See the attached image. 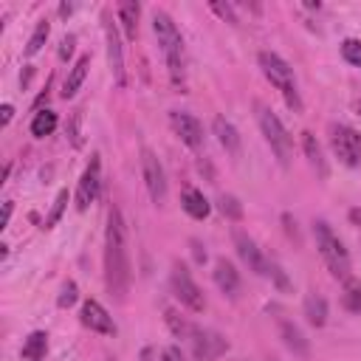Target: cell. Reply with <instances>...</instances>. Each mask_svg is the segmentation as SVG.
Segmentation results:
<instances>
[{
	"label": "cell",
	"mask_w": 361,
	"mask_h": 361,
	"mask_svg": "<svg viewBox=\"0 0 361 361\" xmlns=\"http://www.w3.org/2000/svg\"><path fill=\"white\" fill-rule=\"evenodd\" d=\"M189 344H192V353H195L197 361H214L228 350V341L217 330H206V327H197V324L192 327Z\"/></svg>",
	"instance_id": "cell-11"
},
{
	"label": "cell",
	"mask_w": 361,
	"mask_h": 361,
	"mask_svg": "<svg viewBox=\"0 0 361 361\" xmlns=\"http://www.w3.org/2000/svg\"><path fill=\"white\" fill-rule=\"evenodd\" d=\"M180 206H183V212H186L189 217H195V220H206L209 212H212V206H209V200L203 197V192H200V189H192V186L183 189Z\"/></svg>",
	"instance_id": "cell-19"
},
{
	"label": "cell",
	"mask_w": 361,
	"mask_h": 361,
	"mask_svg": "<svg viewBox=\"0 0 361 361\" xmlns=\"http://www.w3.org/2000/svg\"><path fill=\"white\" fill-rule=\"evenodd\" d=\"M11 118H14V107H11V104H8V102H6V104H3V107H0V124H3V127H6V124H8V121H11Z\"/></svg>",
	"instance_id": "cell-37"
},
{
	"label": "cell",
	"mask_w": 361,
	"mask_h": 361,
	"mask_svg": "<svg viewBox=\"0 0 361 361\" xmlns=\"http://www.w3.org/2000/svg\"><path fill=\"white\" fill-rule=\"evenodd\" d=\"M73 45H76V37H73V34H65V37L59 39V59H62V62L73 54Z\"/></svg>",
	"instance_id": "cell-35"
},
{
	"label": "cell",
	"mask_w": 361,
	"mask_h": 361,
	"mask_svg": "<svg viewBox=\"0 0 361 361\" xmlns=\"http://www.w3.org/2000/svg\"><path fill=\"white\" fill-rule=\"evenodd\" d=\"M116 14H118V25L124 28L127 39H135V37H138L141 6H138V3H118V6H116Z\"/></svg>",
	"instance_id": "cell-21"
},
{
	"label": "cell",
	"mask_w": 361,
	"mask_h": 361,
	"mask_svg": "<svg viewBox=\"0 0 361 361\" xmlns=\"http://www.w3.org/2000/svg\"><path fill=\"white\" fill-rule=\"evenodd\" d=\"M355 110H358V116H361V102H355Z\"/></svg>",
	"instance_id": "cell-43"
},
{
	"label": "cell",
	"mask_w": 361,
	"mask_h": 361,
	"mask_svg": "<svg viewBox=\"0 0 361 361\" xmlns=\"http://www.w3.org/2000/svg\"><path fill=\"white\" fill-rule=\"evenodd\" d=\"M141 178H144V186L149 192V200L155 206H164L166 203V172L149 147L141 149Z\"/></svg>",
	"instance_id": "cell-8"
},
{
	"label": "cell",
	"mask_w": 361,
	"mask_h": 361,
	"mask_svg": "<svg viewBox=\"0 0 361 361\" xmlns=\"http://www.w3.org/2000/svg\"><path fill=\"white\" fill-rule=\"evenodd\" d=\"M302 313H305L307 324H313V327H324V322H327V302H324V296H319V293L305 296Z\"/></svg>",
	"instance_id": "cell-22"
},
{
	"label": "cell",
	"mask_w": 361,
	"mask_h": 361,
	"mask_svg": "<svg viewBox=\"0 0 361 361\" xmlns=\"http://www.w3.org/2000/svg\"><path fill=\"white\" fill-rule=\"evenodd\" d=\"M133 268H130V240H127V223L121 217L118 206H110L107 212V228H104V285L113 299L124 302L130 290Z\"/></svg>",
	"instance_id": "cell-1"
},
{
	"label": "cell",
	"mask_w": 361,
	"mask_h": 361,
	"mask_svg": "<svg viewBox=\"0 0 361 361\" xmlns=\"http://www.w3.org/2000/svg\"><path fill=\"white\" fill-rule=\"evenodd\" d=\"M212 127H214V135H217L220 147H223L228 155L237 158V155H240V133H237V127H234L226 116H214Z\"/></svg>",
	"instance_id": "cell-17"
},
{
	"label": "cell",
	"mask_w": 361,
	"mask_h": 361,
	"mask_svg": "<svg viewBox=\"0 0 361 361\" xmlns=\"http://www.w3.org/2000/svg\"><path fill=\"white\" fill-rule=\"evenodd\" d=\"M192 254H195V259H197V262H206V251L200 248V243H197V240H192Z\"/></svg>",
	"instance_id": "cell-39"
},
{
	"label": "cell",
	"mask_w": 361,
	"mask_h": 361,
	"mask_svg": "<svg viewBox=\"0 0 361 361\" xmlns=\"http://www.w3.org/2000/svg\"><path fill=\"white\" fill-rule=\"evenodd\" d=\"M152 34L161 45V54L166 59V71H169V82L175 87H186V56H183V37L175 25V20L166 11H152Z\"/></svg>",
	"instance_id": "cell-2"
},
{
	"label": "cell",
	"mask_w": 361,
	"mask_h": 361,
	"mask_svg": "<svg viewBox=\"0 0 361 361\" xmlns=\"http://www.w3.org/2000/svg\"><path fill=\"white\" fill-rule=\"evenodd\" d=\"M76 299H79V290H76V282H65L62 285V290H59V299H56V305L59 307H71V305H76Z\"/></svg>",
	"instance_id": "cell-31"
},
{
	"label": "cell",
	"mask_w": 361,
	"mask_h": 361,
	"mask_svg": "<svg viewBox=\"0 0 361 361\" xmlns=\"http://www.w3.org/2000/svg\"><path fill=\"white\" fill-rule=\"evenodd\" d=\"M279 324V336H282V344L293 353V355H299V358H307L310 355V344H307V338H305V333L293 324V322H288V319H279L276 322Z\"/></svg>",
	"instance_id": "cell-16"
},
{
	"label": "cell",
	"mask_w": 361,
	"mask_h": 361,
	"mask_svg": "<svg viewBox=\"0 0 361 361\" xmlns=\"http://www.w3.org/2000/svg\"><path fill=\"white\" fill-rule=\"evenodd\" d=\"M161 361H183V355H180L178 347H166V350L161 353Z\"/></svg>",
	"instance_id": "cell-36"
},
{
	"label": "cell",
	"mask_w": 361,
	"mask_h": 361,
	"mask_svg": "<svg viewBox=\"0 0 361 361\" xmlns=\"http://www.w3.org/2000/svg\"><path fill=\"white\" fill-rule=\"evenodd\" d=\"M99 189H102V158H99V152H96V155H90V161H87V166H85L79 183H76V195H73L76 209L85 212V209L99 197Z\"/></svg>",
	"instance_id": "cell-10"
},
{
	"label": "cell",
	"mask_w": 361,
	"mask_h": 361,
	"mask_svg": "<svg viewBox=\"0 0 361 361\" xmlns=\"http://www.w3.org/2000/svg\"><path fill=\"white\" fill-rule=\"evenodd\" d=\"M79 121H82V110H76L73 118H71V124H68V135H71L73 147H82V138H79Z\"/></svg>",
	"instance_id": "cell-34"
},
{
	"label": "cell",
	"mask_w": 361,
	"mask_h": 361,
	"mask_svg": "<svg viewBox=\"0 0 361 361\" xmlns=\"http://www.w3.org/2000/svg\"><path fill=\"white\" fill-rule=\"evenodd\" d=\"M212 276H214V285L220 288V293H226V296H237V290H240V274H237V268L226 259V257H220L217 262H214V271H212Z\"/></svg>",
	"instance_id": "cell-15"
},
{
	"label": "cell",
	"mask_w": 361,
	"mask_h": 361,
	"mask_svg": "<svg viewBox=\"0 0 361 361\" xmlns=\"http://www.w3.org/2000/svg\"><path fill=\"white\" fill-rule=\"evenodd\" d=\"M87 68H90V54H82V56L73 62V68H71V73H68V79H65V85H62V99L76 96V90L82 87V82H85V76H87Z\"/></svg>",
	"instance_id": "cell-20"
},
{
	"label": "cell",
	"mask_w": 361,
	"mask_h": 361,
	"mask_svg": "<svg viewBox=\"0 0 361 361\" xmlns=\"http://www.w3.org/2000/svg\"><path fill=\"white\" fill-rule=\"evenodd\" d=\"M268 276L276 282V288L279 290H290V282H288V276H285V271L276 265V262H271V271H268Z\"/></svg>",
	"instance_id": "cell-32"
},
{
	"label": "cell",
	"mask_w": 361,
	"mask_h": 361,
	"mask_svg": "<svg viewBox=\"0 0 361 361\" xmlns=\"http://www.w3.org/2000/svg\"><path fill=\"white\" fill-rule=\"evenodd\" d=\"M102 20H104L107 65H110V73H113L116 85H118V87H124V85H127V71H124V48H121V37H118V23H113L107 11L102 14Z\"/></svg>",
	"instance_id": "cell-9"
},
{
	"label": "cell",
	"mask_w": 361,
	"mask_h": 361,
	"mask_svg": "<svg viewBox=\"0 0 361 361\" xmlns=\"http://www.w3.org/2000/svg\"><path fill=\"white\" fill-rule=\"evenodd\" d=\"M282 223H285V231L299 240V234H296V220H290V214H282Z\"/></svg>",
	"instance_id": "cell-38"
},
{
	"label": "cell",
	"mask_w": 361,
	"mask_h": 361,
	"mask_svg": "<svg viewBox=\"0 0 361 361\" xmlns=\"http://www.w3.org/2000/svg\"><path fill=\"white\" fill-rule=\"evenodd\" d=\"M330 149L338 164L355 169L361 166V133L347 124H330Z\"/></svg>",
	"instance_id": "cell-6"
},
{
	"label": "cell",
	"mask_w": 361,
	"mask_h": 361,
	"mask_svg": "<svg viewBox=\"0 0 361 361\" xmlns=\"http://www.w3.org/2000/svg\"><path fill=\"white\" fill-rule=\"evenodd\" d=\"M341 305H344L350 313H361V279H344Z\"/></svg>",
	"instance_id": "cell-25"
},
{
	"label": "cell",
	"mask_w": 361,
	"mask_h": 361,
	"mask_svg": "<svg viewBox=\"0 0 361 361\" xmlns=\"http://www.w3.org/2000/svg\"><path fill=\"white\" fill-rule=\"evenodd\" d=\"M313 237H316V248H319L327 271L336 279H350V254H347L344 243L338 240V234L330 228V223L316 220L313 223Z\"/></svg>",
	"instance_id": "cell-4"
},
{
	"label": "cell",
	"mask_w": 361,
	"mask_h": 361,
	"mask_svg": "<svg viewBox=\"0 0 361 361\" xmlns=\"http://www.w3.org/2000/svg\"><path fill=\"white\" fill-rule=\"evenodd\" d=\"M257 62H259L265 79L282 93L285 104H288L293 113H302V96H299V85H296L293 68H290L279 54H274V51H262V54L257 56Z\"/></svg>",
	"instance_id": "cell-3"
},
{
	"label": "cell",
	"mask_w": 361,
	"mask_h": 361,
	"mask_svg": "<svg viewBox=\"0 0 361 361\" xmlns=\"http://www.w3.org/2000/svg\"><path fill=\"white\" fill-rule=\"evenodd\" d=\"M11 209H14V206H11V200H6V203H3V228H6V226H8V220H11Z\"/></svg>",
	"instance_id": "cell-40"
},
{
	"label": "cell",
	"mask_w": 361,
	"mask_h": 361,
	"mask_svg": "<svg viewBox=\"0 0 361 361\" xmlns=\"http://www.w3.org/2000/svg\"><path fill=\"white\" fill-rule=\"evenodd\" d=\"M65 206H68V189H59L56 197H54V206H51V212H48V217H45V228H54V226L62 220Z\"/></svg>",
	"instance_id": "cell-28"
},
{
	"label": "cell",
	"mask_w": 361,
	"mask_h": 361,
	"mask_svg": "<svg viewBox=\"0 0 361 361\" xmlns=\"http://www.w3.org/2000/svg\"><path fill=\"white\" fill-rule=\"evenodd\" d=\"M212 11H214V14H220L223 20L234 23V25L240 23V20H237V14H234V6H231V3H226V6H223V3H212Z\"/></svg>",
	"instance_id": "cell-33"
},
{
	"label": "cell",
	"mask_w": 361,
	"mask_h": 361,
	"mask_svg": "<svg viewBox=\"0 0 361 361\" xmlns=\"http://www.w3.org/2000/svg\"><path fill=\"white\" fill-rule=\"evenodd\" d=\"M341 56H344V62H350L353 68H361V39L347 37V39L341 42Z\"/></svg>",
	"instance_id": "cell-29"
},
{
	"label": "cell",
	"mask_w": 361,
	"mask_h": 361,
	"mask_svg": "<svg viewBox=\"0 0 361 361\" xmlns=\"http://www.w3.org/2000/svg\"><path fill=\"white\" fill-rule=\"evenodd\" d=\"M257 124H259L265 141L271 144L274 155L279 158V164L288 166L290 158H293V138H290V133L285 130V124L279 121V116H276L271 107H265L262 102H257Z\"/></svg>",
	"instance_id": "cell-5"
},
{
	"label": "cell",
	"mask_w": 361,
	"mask_h": 361,
	"mask_svg": "<svg viewBox=\"0 0 361 361\" xmlns=\"http://www.w3.org/2000/svg\"><path fill=\"white\" fill-rule=\"evenodd\" d=\"M71 11H73L71 3H62V6H59V17H71Z\"/></svg>",
	"instance_id": "cell-42"
},
{
	"label": "cell",
	"mask_w": 361,
	"mask_h": 361,
	"mask_svg": "<svg viewBox=\"0 0 361 361\" xmlns=\"http://www.w3.org/2000/svg\"><path fill=\"white\" fill-rule=\"evenodd\" d=\"M164 319H166L169 330H172L178 338H189V336H192V327H195V324H189V322H186L183 316H178L172 307H166V310H164Z\"/></svg>",
	"instance_id": "cell-27"
},
{
	"label": "cell",
	"mask_w": 361,
	"mask_h": 361,
	"mask_svg": "<svg viewBox=\"0 0 361 361\" xmlns=\"http://www.w3.org/2000/svg\"><path fill=\"white\" fill-rule=\"evenodd\" d=\"M45 353H48V333H42V330H34V333L23 341V350H20V355H23L25 361H42Z\"/></svg>",
	"instance_id": "cell-23"
},
{
	"label": "cell",
	"mask_w": 361,
	"mask_h": 361,
	"mask_svg": "<svg viewBox=\"0 0 361 361\" xmlns=\"http://www.w3.org/2000/svg\"><path fill=\"white\" fill-rule=\"evenodd\" d=\"M234 248H237V254H240V259L248 265V271H254L257 276H268V271H271V259L262 254V248L243 231V228H234Z\"/></svg>",
	"instance_id": "cell-12"
},
{
	"label": "cell",
	"mask_w": 361,
	"mask_h": 361,
	"mask_svg": "<svg viewBox=\"0 0 361 361\" xmlns=\"http://www.w3.org/2000/svg\"><path fill=\"white\" fill-rule=\"evenodd\" d=\"M79 322H82L87 330L102 333V336H113V333H116V324H113L110 313H107L96 299H87V302L82 305V310H79Z\"/></svg>",
	"instance_id": "cell-14"
},
{
	"label": "cell",
	"mask_w": 361,
	"mask_h": 361,
	"mask_svg": "<svg viewBox=\"0 0 361 361\" xmlns=\"http://www.w3.org/2000/svg\"><path fill=\"white\" fill-rule=\"evenodd\" d=\"M169 285H172V293L178 296V302H180V305H186L189 310L200 313V310L206 307V296H203V290L197 288V282L192 279V274L186 271V265H180V262H172Z\"/></svg>",
	"instance_id": "cell-7"
},
{
	"label": "cell",
	"mask_w": 361,
	"mask_h": 361,
	"mask_svg": "<svg viewBox=\"0 0 361 361\" xmlns=\"http://www.w3.org/2000/svg\"><path fill=\"white\" fill-rule=\"evenodd\" d=\"M169 127H172V133H175L189 149H200V147H203V124H200L192 113L172 110V113H169Z\"/></svg>",
	"instance_id": "cell-13"
},
{
	"label": "cell",
	"mask_w": 361,
	"mask_h": 361,
	"mask_svg": "<svg viewBox=\"0 0 361 361\" xmlns=\"http://www.w3.org/2000/svg\"><path fill=\"white\" fill-rule=\"evenodd\" d=\"M138 361H155V353H152V347H144V350H141V355H138Z\"/></svg>",
	"instance_id": "cell-41"
},
{
	"label": "cell",
	"mask_w": 361,
	"mask_h": 361,
	"mask_svg": "<svg viewBox=\"0 0 361 361\" xmlns=\"http://www.w3.org/2000/svg\"><path fill=\"white\" fill-rule=\"evenodd\" d=\"M56 130V113L54 110H37L34 113V118H31V135L34 138H45V135H51Z\"/></svg>",
	"instance_id": "cell-24"
},
{
	"label": "cell",
	"mask_w": 361,
	"mask_h": 361,
	"mask_svg": "<svg viewBox=\"0 0 361 361\" xmlns=\"http://www.w3.org/2000/svg\"><path fill=\"white\" fill-rule=\"evenodd\" d=\"M302 147H305V158H307V164L316 169V175H319V178H327V175H330V169H327V161H324L322 144L316 141V135H313V133H302Z\"/></svg>",
	"instance_id": "cell-18"
},
{
	"label": "cell",
	"mask_w": 361,
	"mask_h": 361,
	"mask_svg": "<svg viewBox=\"0 0 361 361\" xmlns=\"http://www.w3.org/2000/svg\"><path fill=\"white\" fill-rule=\"evenodd\" d=\"M220 212L228 217V220H243V203L234 197V195H220Z\"/></svg>",
	"instance_id": "cell-30"
},
{
	"label": "cell",
	"mask_w": 361,
	"mask_h": 361,
	"mask_svg": "<svg viewBox=\"0 0 361 361\" xmlns=\"http://www.w3.org/2000/svg\"><path fill=\"white\" fill-rule=\"evenodd\" d=\"M48 34H51V23L42 17V20L37 23L34 34L28 37V45H25V56H34V54H39V51H42V45H45V39H48Z\"/></svg>",
	"instance_id": "cell-26"
}]
</instances>
